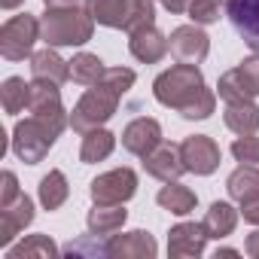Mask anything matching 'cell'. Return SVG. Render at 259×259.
Segmentation results:
<instances>
[{"label":"cell","mask_w":259,"mask_h":259,"mask_svg":"<svg viewBox=\"0 0 259 259\" xmlns=\"http://www.w3.org/2000/svg\"><path fill=\"white\" fill-rule=\"evenodd\" d=\"M226 16L235 34L259 52V0H226Z\"/></svg>","instance_id":"obj_1"}]
</instances>
